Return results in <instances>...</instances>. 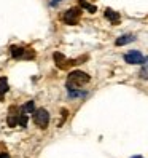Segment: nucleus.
<instances>
[{
  "instance_id": "nucleus-5",
  "label": "nucleus",
  "mask_w": 148,
  "mask_h": 158,
  "mask_svg": "<svg viewBox=\"0 0 148 158\" xmlns=\"http://www.w3.org/2000/svg\"><path fill=\"white\" fill-rule=\"evenodd\" d=\"M105 18H107V19L110 21V23H112V24H119V15L115 11V10H112V8H107V10H105Z\"/></svg>"
},
{
  "instance_id": "nucleus-16",
  "label": "nucleus",
  "mask_w": 148,
  "mask_h": 158,
  "mask_svg": "<svg viewBox=\"0 0 148 158\" xmlns=\"http://www.w3.org/2000/svg\"><path fill=\"white\" fill-rule=\"evenodd\" d=\"M132 158H143V156H138V155H137V156H132Z\"/></svg>"
},
{
  "instance_id": "nucleus-15",
  "label": "nucleus",
  "mask_w": 148,
  "mask_h": 158,
  "mask_svg": "<svg viewBox=\"0 0 148 158\" xmlns=\"http://www.w3.org/2000/svg\"><path fill=\"white\" fill-rule=\"evenodd\" d=\"M58 2H61V0H53V5H56Z\"/></svg>"
},
{
  "instance_id": "nucleus-2",
  "label": "nucleus",
  "mask_w": 148,
  "mask_h": 158,
  "mask_svg": "<svg viewBox=\"0 0 148 158\" xmlns=\"http://www.w3.org/2000/svg\"><path fill=\"white\" fill-rule=\"evenodd\" d=\"M34 122H35L37 126H40L42 129H45L46 126H48V123H50V114H48V110H45V109L35 110V112H34Z\"/></svg>"
},
{
  "instance_id": "nucleus-4",
  "label": "nucleus",
  "mask_w": 148,
  "mask_h": 158,
  "mask_svg": "<svg viewBox=\"0 0 148 158\" xmlns=\"http://www.w3.org/2000/svg\"><path fill=\"white\" fill-rule=\"evenodd\" d=\"M124 61L127 64H145L146 62V58L143 56L142 53H138V51H129L127 54H124Z\"/></svg>"
},
{
  "instance_id": "nucleus-1",
  "label": "nucleus",
  "mask_w": 148,
  "mask_h": 158,
  "mask_svg": "<svg viewBox=\"0 0 148 158\" xmlns=\"http://www.w3.org/2000/svg\"><path fill=\"white\" fill-rule=\"evenodd\" d=\"M89 80H91V77L88 73L81 72V70H73L67 77V88L69 89H77V88L83 86L85 83H88Z\"/></svg>"
},
{
  "instance_id": "nucleus-14",
  "label": "nucleus",
  "mask_w": 148,
  "mask_h": 158,
  "mask_svg": "<svg viewBox=\"0 0 148 158\" xmlns=\"http://www.w3.org/2000/svg\"><path fill=\"white\" fill-rule=\"evenodd\" d=\"M0 158H10V155L8 153H0Z\"/></svg>"
},
{
  "instance_id": "nucleus-8",
  "label": "nucleus",
  "mask_w": 148,
  "mask_h": 158,
  "mask_svg": "<svg viewBox=\"0 0 148 158\" xmlns=\"http://www.w3.org/2000/svg\"><path fill=\"white\" fill-rule=\"evenodd\" d=\"M8 91V80L5 77H0V99H3V94Z\"/></svg>"
},
{
  "instance_id": "nucleus-10",
  "label": "nucleus",
  "mask_w": 148,
  "mask_h": 158,
  "mask_svg": "<svg viewBox=\"0 0 148 158\" xmlns=\"http://www.w3.org/2000/svg\"><path fill=\"white\" fill-rule=\"evenodd\" d=\"M80 6H83V8H86V10H88L89 13H96V11H97V8H96L94 5H91V3H88L86 0H80Z\"/></svg>"
},
{
  "instance_id": "nucleus-13",
  "label": "nucleus",
  "mask_w": 148,
  "mask_h": 158,
  "mask_svg": "<svg viewBox=\"0 0 148 158\" xmlns=\"http://www.w3.org/2000/svg\"><path fill=\"white\" fill-rule=\"evenodd\" d=\"M69 96L70 98H80V96H86L85 91H73V89H69Z\"/></svg>"
},
{
  "instance_id": "nucleus-6",
  "label": "nucleus",
  "mask_w": 148,
  "mask_h": 158,
  "mask_svg": "<svg viewBox=\"0 0 148 158\" xmlns=\"http://www.w3.org/2000/svg\"><path fill=\"white\" fill-rule=\"evenodd\" d=\"M134 40H135V37H134V35H131V34H127V35H121L119 39H116L115 45H116V46H121V45H127V43H131V42H134Z\"/></svg>"
},
{
  "instance_id": "nucleus-12",
  "label": "nucleus",
  "mask_w": 148,
  "mask_h": 158,
  "mask_svg": "<svg viewBox=\"0 0 148 158\" xmlns=\"http://www.w3.org/2000/svg\"><path fill=\"white\" fill-rule=\"evenodd\" d=\"M6 123H8V126H10V128H14L18 125V115H10V117H8V120H6Z\"/></svg>"
},
{
  "instance_id": "nucleus-7",
  "label": "nucleus",
  "mask_w": 148,
  "mask_h": 158,
  "mask_svg": "<svg viewBox=\"0 0 148 158\" xmlns=\"http://www.w3.org/2000/svg\"><path fill=\"white\" fill-rule=\"evenodd\" d=\"M21 112H24V114H34V112H35V104H34V101L26 102V104L21 107Z\"/></svg>"
},
{
  "instance_id": "nucleus-9",
  "label": "nucleus",
  "mask_w": 148,
  "mask_h": 158,
  "mask_svg": "<svg viewBox=\"0 0 148 158\" xmlns=\"http://www.w3.org/2000/svg\"><path fill=\"white\" fill-rule=\"evenodd\" d=\"M24 48L22 46H11V56L13 58H22L24 56Z\"/></svg>"
},
{
  "instance_id": "nucleus-11",
  "label": "nucleus",
  "mask_w": 148,
  "mask_h": 158,
  "mask_svg": "<svg viewBox=\"0 0 148 158\" xmlns=\"http://www.w3.org/2000/svg\"><path fill=\"white\" fill-rule=\"evenodd\" d=\"M18 125L19 126H22V128H26L27 126V115L22 112L21 115H18Z\"/></svg>"
},
{
  "instance_id": "nucleus-3",
  "label": "nucleus",
  "mask_w": 148,
  "mask_h": 158,
  "mask_svg": "<svg viewBox=\"0 0 148 158\" xmlns=\"http://www.w3.org/2000/svg\"><path fill=\"white\" fill-rule=\"evenodd\" d=\"M80 16H81V10L80 8H70V10L66 11L64 15V23L66 24H70V26H77L78 21H80Z\"/></svg>"
}]
</instances>
